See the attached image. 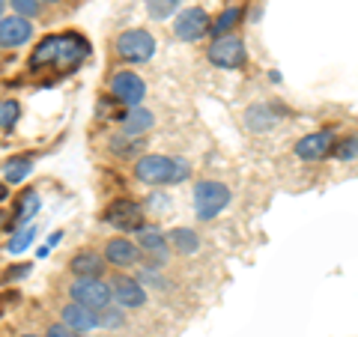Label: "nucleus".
<instances>
[{
  "label": "nucleus",
  "mask_w": 358,
  "mask_h": 337,
  "mask_svg": "<svg viewBox=\"0 0 358 337\" xmlns=\"http://www.w3.org/2000/svg\"><path fill=\"white\" fill-rule=\"evenodd\" d=\"M45 337H81V331H75L72 325H66V322L63 325L57 322V325H51V329L45 331Z\"/></svg>",
  "instance_id": "30"
},
{
  "label": "nucleus",
  "mask_w": 358,
  "mask_h": 337,
  "mask_svg": "<svg viewBox=\"0 0 358 337\" xmlns=\"http://www.w3.org/2000/svg\"><path fill=\"white\" fill-rule=\"evenodd\" d=\"M278 120H281V108L275 105H251L248 110H245V126H248L251 131H268L278 126Z\"/></svg>",
  "instance_id": "15"
},
{
  "label": "nucleus",
  "mask_w": 358,
  "mask_h": 337,
  "mask_svg": "<svg viewBox=\"0 0 358 337\" xmlns=\"http://www.w3.org/2000/svg\"><path fill=\"white\" fill-rule=\"evenodd\" d=\"M30 36H33L30 18H24V15H3V21H0V45H3V48H18V45L30 42Z\"/></svg>",
  "instance_id": "13"
},
{
  "label": "nucleus",
  "mask_w": 358,
  "mask_h": 337,
  "mask_svg": "<svg viewBox=\"0 0 358 337\" xmlns=\"http://www.w3.org/2000/svg\"><path fill=\"white\" fill-rule=\"evenodd\" d=\"M13 9L24 18H36L39 15V0H13Z\"/></svg>",
  "instance_id": "29"
},
{
  "label": "nucleus",
  "mask_w": 358,
  "mask_h": 337,
  "mask_svg": "<svg viewBox=\"0 0 358 337\" xmlns=\"http://www.w3.org/2000/svg\"><path fill=\"white\" fill-rule=\"evenodd\" d=\"M143 147H147V141H141V138H131V134H117V138H110L108 141V150L120 155V159H131V155H138Z\"/></svg>",
  "instance_id": "20"
},
{
  "label": "nucleus",
  "mask_w": 358,
  "mask_h": 337,
  "mask_svg": "<svg viewBox=\"0 0 358 337\" xmlns=\"http://www.w3.org/2000/svg\"><path fill=\"white\" fill-rule=\"evenodd\" d=\"M18 122V102L15 99H3V105H0V126L3 131H9Z\"/></svg>",
  "instance_id": "27"
},
{
  "label": "nucleus",
  "mask_w": 358,
  "mask_h": 337,
  "mask_svg": "<svg viewBox=\"0 0 358 337\" xmlns=\"http://www.w3.org/2000/svg\"><path fill=\"white\" fill-rule=\"evenodd\" d=\"M122 310H126V308H122ZM120 308H102V310H99V325H102V329H120V325L122 322H126V313H122Z\"/></svg>",
  "instance_id": "25"
},
{
  "label": "nucleus",
  "mask_w": 358,
  "mask_h": 337,
  "mask_svg": "<svg viewBox=\"0 0 358 337\" xmlns=\"http://www.w3.org/2000/svg\"><path fill=\"white\" fill-rule=\"evenodd\" d=\"M36 236V227H21V230H15V236L9 239V245H6V251L9 254H21L30 245V239Z\"/></svg>",
  "instance_id": "26"
},
{
  "label": "nucleus",
  "mask_w": 358,
  "mask_h": 337,
  "mask_svg": "<svg viewBox=\"0 0 358 337\" xmlns=\"http://www.w3.org/2000/svg\"><path fill=\"white\" fill-rule=\"evenodd\" d=\"M334 155H338L341 162H352L355 155H358V138L338 141V143H334Z\"/></svg>",
  "instance_id": "28"
},
{
  "label": "nucleus",
  "mask_w": 358,
  "mask_h": 337,
  "mask_svg": "<svg viewBox=\"0 0 358 337\" xmlns=\"http://www.w3.org/2000/svg\"><path fill=\"white\" fill-rule=\"evenodd\" d=\"M155 126V117L147 108H131L126 117H122V131L131 134V138H141L143 131H150Z\"/></svg>",
  "instance_id": "17"
},
{
  "label": "nucleus",
  "mask_w": 358,
  "mask_h": 337,
  "mask_svg": "<svg viewBox=\"0 0 358 337\" xmlns=\"http://www.w3.org/2000/svg\"><path fill=\"white\" fill-rule=\"evenodd\" d=\"M209 30H212V21L206 15V9H200V6H188L173 18V33H176V39H182V42L203 39Z\"/></svg>",
  "instance_id": "8"
},
{
  "label": "nucleus",
  "mask_w": 358,
  "mask_h": 337,
  "mask_svg": "<svg viewBox=\"0 0 358 337\" xmlns=\"http://www.w3.org/2000/svg\"><path fill=\"white\" fill-rule=\"evenodd\" d=\"M60 317H63L66 325H72V329L81 331V334L99 329V310L84 308V305H78V301H69V305H63V308H60Z\"/></svg>",
  "instance_id": "14"
},
{
  "label": "nucleus",
  "mask_w": 358,
  "mask_h": 337,
  "mask_svg": "<svg viewBox=\"0 0 358 337\" xmlns=\"http://www.w3.org/2000/svg\"><path fill=\"white\" fill-rule=\"evenodd\" d=\"M167 245L176 251V254H197L200 251V236L192 227H176L167 233Z\"/></svg>",
  "instance_id": "18"
},
{
  "label": "nucleus",
  "mask_w": 358,
  "mask_h": 337,
  "mask_svg": "<svg viewBox=\"0 0 358 337\" xmlns=\"http://www.w3.org/2000/svg\"><path fill=\"white\" fill-rule=\"evenodd\" d=\"M69 268L75 272V278H102V275H105L102 257H96V254H90V251L75 254L72 263H69Z\"/></svg>",
  "instance_id": "16"
},
{
  "label": "nucleus",
  "mask_w": 358,
  "mask_h": 337,
  "mask_svg": "<svg viewBox=\"0 0 358 337\" xmlns=\"http://www.w3.org/2000/svg\"><path fill=\"white\" fill-rule=\"evenodd\" d=\"M69 296H72V301H78V305L102 310L110 305L114 289H110L102 278H75L72 287H69Z\"/></svg>",
  "instance_id": "4"
},
{
  "label": "nucleus",
  "mask_w": 358,
  "mask_h": 337,
  "mask_svg": "<svg viewBox=\"0 0 358 337\" xmlns=\"http://www.w3.org/2000/svg\"><path fill=\"white\" fill-rule=\"evenodd\" d=\"M90 54L87 39L78 33H60V36H45L30 57V69L36 72L39 66H57V69H75L78 63Z\"/></svg>",
  "instance_id": "1"
},
{
  "label": "nucleus",
  "mask_w": 358,
  "mask_h": 337,
  "mask_svg": "<svg viewBox=\"0 0 358 337\" xmlns=\"http://www.w3.org/2000/svg\"><path fill=\"white\" fill-rule=\"evenodd\" d=\"M21 337H39V334H21Z\"/></svg>",
  "instance_id": "32"
},
{
  "label": "nucleus",
  "mask_w": 358,
  "mask_h": 337,
  "mask_svg": "<svg viewBox=\"0 0 358 337\" xmlns=\"http://www.w3.org/2000/svg\"><path fill=\"white\" fill-rule=\"evenodd\" d=\"M30 171H33V159H30V155H15V159H9L3 164V182L6 185H18Z\"/></svg>",
  "instance_id": "22"
},
{
  "label": "nucleus",
  "mask_w": 358,
  "mask_h": 337,
  "mask_svg": "<svg viewBox=\"0 0 358 337\" xmlns=\"http://www.w3.org/2000/svg\"><path fill=\"white\" fill-rule=\"evenodd\" d=\"M110 93H114L117 102L129 105V108H141V102L147 99V84L143 78L131 69H122L110 78Z\"/></svg>",
  "instance_id": "7"
},
{
  "label": "nucleus",
  "mask_w": 358,
  "mask_h": 337,
  "mask_svg": "<svg viewBox=\"0 0 358 337\" xmlns=\"http://www.w3.org/2000/svg\"><path fill=\"white\" fill-rule=\"evenodd\" d=\"M147 9H150V15L155 21H164V18H171L179 9V0H150Z\"/></svg>",
  "instance_id": "24"
},
{
  "label": "nucleus",
  "mask_w": 358,
  "mask_h": 337,
  "mask_svg": "<svg viewBox=\"0 0 358 337\" xmlns=\"http://www.w3.org/2000/svg\"><path fill=\"white\" fill-rule=\"evenodd\" d=\"M114 48L126 63H147L155 54V36L147 30H126L117 36Z\"/></svg>",
  "instance_id": "5"
},
{
  "label": "nucleus",
  "mask_w": 358,
  "mask_h": 337,
  "mask_svg": "<svg viewBox=\"0 0 358 337\" xmlns=\"http://www.w3.org/2000/svg\"><path fill=\"white\" fill-rule=\"evenodd\" d=\"M39 212V191L36 188H27L24 194L18 197V206H15V218H13V224L15 227H24V224L36 215Z\"/></svg>",
  "instance_id": "19"
},
{
  "label": "nucleus",
  "mask_w": 358,
  "mask_h": 337,
  "mask_svg": "<svg viewBox=\"0 0 358 337\" xmlns=\"http://www.w3.org/2000/svg\"><path fill=\"white\" fill-rule=\"evenodd\" d=\"M239 18H242V9L239 6H230V9H224V13L215 18V24H212V36H224V33H227V30H233V27H236L239 24Z\"/></svg>",
  "instance_id": "23"
},
{
  "label": "nucleus",
  "mask_w": 358,
  "mask_h": 337,
  "mask_svg": "<svg viewBox=\"0 0 358 337\" xmlns=\"http://www.w3.org/2000/svg\"><path fill=\"white\" fill-rule=\"evenodd\" d=\"M138 245L143 251H150L152 257L159 254L164 260V245H167V233H162L159 227H141L138 230Z\"/></svg>",
  "instance_id": "21"
},
{
  "label": "nucleus",
  "mask_w": 358,
  "mask_h": 337,
  "mask_svg": "<svg viewBox=\"0 0 358 337\" xmlns=\"http://www.w3.org/2000/svg\"><path fill=\"white\" fill-rule=\"evenodd\" d=\"M45 3H60V0H45Z\"/></svg>",
  "instance_id": "31"
},
{
  "label": "nucleus",
  "mask_w": 358,
  "mask_h": 337,
  "mask_svg": "<svg viewBox=\"0 0 358 337\" xmlns=\"http://www.w3.org/2000/svg\"><path fill=\"white\" fill-rule=\"evenodd\" d=\"M105 221L117 230H141L143 227V209H141V203H134V200L120 197L114 203H108Z\"/></svg>",
  "instance_id": "9"
},
{
  "label": "nucleus",
  "mask_w": 358,
  "mask_h": 337,
  "mask_svg": "<svg viewBox=\"0 0 358 337\" xmlns=\"http://www.w3.org/2000/svg\"><path fill=\"white\" fill-rule=\"evenodd\" d=\"M206 57L212 66H218V69H227V72L242 69L245 66V45L236 36H218L206 48Z\"/></svg>",
  "instance_id": "6"
},
{
  "label": "nucleus",
  "mask_w": 358,
  "mask_h": 337,
  "mask_svg": "<svg viewBox=\"0 0 358 337\" xmlns=\"http://www.w3.org/2000/svg\"><path fill=\"white\" fill-rule=\"evenodd\" d=\"M331 150H334V134L329 129L305 134V138H299V143L293 147L296 159H301V162H320V159H326Z\"/></svg>",
  "instance_id": "10"
},
{
  "label": "nucleus",
  "mask_w": 358,
  "mask_h": 337,
  "mask_svg": "<svg viewBox=\"0 0 358 337\" xmlns=\"http://www.w3.org/2000/svg\"><path fill=\"white\" fill-rule=\"evenodd\" d=\"M233 200L230 188L218 182V179H203V182H197L194 188V215L200 221H215L227 203Z\"/></svg>",
  "instance_id": "3"
},
{
  "label": "nucleus",
  "mask_w": 358,
  "mask_h": 337,
  "mask_svg": "<svg viewBox=\"0 0 358 337\" xmlns=\"http://www.w3.org/2000/svg\"><path fill=\"white\" fill-rule=\"evenodd\" d=\"M110 289H114V299L120 308L126 310H138L147 305V289H143L141 280L134 278H126V275H117L114 280H110Z\"/></svg>",
  "instance_id": "11"
},
{
  "label": "nucleus",
  "mask_w": 358,
  "mask_h": 337,
  "mask_svg": "<svg viewBox=\"0 0 358 337\" xmlns=\"http://www.w3.org/2000/svg\"><path fill=\"white\" fill-rule=\"evenodd\" d=\"M192 176V164L171 155H143L134 162V179L143 185H176Z\"/></svg>",
  "instance_id": "2"
},
{
  "label": "nucleus",
  "mask_w": 358,
  "mask_h": 337,
  "mask_svg": "<svg viewBox=\"0 0 358 337\" xmlns=\"http://www.w3.org/2000/svg\"><path fill=\"white\" fill-rule=\"evenodd\" d=\"M141 254H143V248L138 242H131V239H110L108 248H105V260L110 266H117V268H134V266H141Z\"/></svg>",
  "instance_id": "12"
}]
</instances>
